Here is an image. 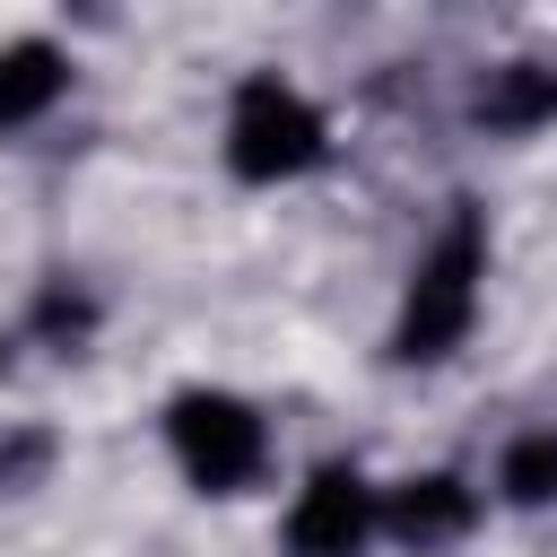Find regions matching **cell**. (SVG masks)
<instances>
[{"mask_svg": "<svg viewBox=\"0 0 557 557\" xmlns=\"http://www.w3.org/2000/svg\"><path fill=\"white\" fill-rule=\"evenodd\" d=\"M479 278H487V226H479V209L461 200L453 218H444V235L418 252V270H409V296H400V322H392V357L400 366H435V357H453L461 339H470V322H479Z\"/></svg>", "mask_w": 557, "mask_h": 557, "instance_id": "6da1fadb", "label": "cell"}, {"mask_svg": "<svg viewBox=\"0 0 557 557\" xmlns=\"http://www.w3.org/2000/svg\"><path fill=\"white\" fill-rule=\"evenodd\" d=\"M331 157V122L287 87V78H244L235 87V113H226V165L244 183H296Z\"/></svg>", "mask_w": 557, "mask_h": 557, "instance_id": "7a4b0ae2", "label": "cell"}, {"mask_svg": "<svg viewBox=\"0 0 557 557\" xmlns=\"http://www.w3.org/2000/svg\"><path fill=\"white\" fill-rule=\"evenodd\" d=\"M165 444H174V461H183V479H191L200 496H235V487H252L261 461H270V426H261V409L235 400V392H174Z\"/></svg>", "mask_w": 557, "mask_h": 557, "instance_id": "3957f363", "label": "cell"}, {"mask_svg": "<svg viewBox=\"0 0 557 557\" xmlns=\"http://www.w3.org/2000/svg\"><path fill=\"white\" fill-rule=\"evenodd\" d=\"M374 522H383V496L366 487V470L322 461L287 505V557H366Z\"/></svg>", "mask_w": 557, "mask_h": 557, "instance_id": "277c9868", "label": "cell"}, {"mask_svg": "<svg viewBox=\"0 0 557 557\" xmlns=\"http://www.w3.org/2000/svg\"><path fill=\"white\" fill-rule=\"evenodd\" d=\"M479 522V487H461L453 470H426V479H400L383 496V531L409 540V548H444Z\"/></svg>", "mask_w": 557, "mask_h": 557, "instance_id": "5b68a950", "label": "cell"}, {"mask_svg": "<svg viewBox=\"0 0 557 557\" xmlns=\"http://www.w3.org/2000/svg\"><path fill=\"white\" fill-rule=\"evenodd\" d=\"M61 87H70V61L52 52V44H0V131H26L35 113H52L61 104Z\"/></svg>", "mask_w": 557, "mask_h": 557, "instance_id": "8992f818", "label": "cell"}, {"mask_svg": "<svg viewBox=\"0 0 557 557\" xmlns=\"http://www.w3.org/2000/svg\"><path fill=\"white\" fill-rule=\"evenodd\" d=\"M479 122L487 131H540L557 122V70L548 61H505L479 78Z\"/></svg>", "mask_w": 557, "mask_h": 557, "instance_id": "52a82bcc", "label": "cell"}, {"mask_svg": "<svg viewBox=\"0 0 557 557\" xmlns=\"http://www.w3.org/2000/svg\"><path fill=\"white\" fill-rule=\"evenodd\" d=\"M496 496L505 505H557V426H531V435H513L505 444V461H496Z\"/></svg>", "mask_w": 557, "mask_h": 557, "instance_id": "ba28073f", "label": "cell"}, {"mask_svg": "<svg viewBox=\"0 0 557 557\" xmlns=\"http://www.w3.org/2000/svg\"><path fill=\"white\" fill-rule=\"evenodd\" d=\"M44 470H52V435H35V426H26V435H0V487H9V496L35 487Z\"/></svg>", "mask_w": 557, "mask_h": 557, "instance_id": "9c48e42d", "label": "cell"}]
</instances>
